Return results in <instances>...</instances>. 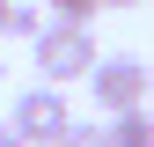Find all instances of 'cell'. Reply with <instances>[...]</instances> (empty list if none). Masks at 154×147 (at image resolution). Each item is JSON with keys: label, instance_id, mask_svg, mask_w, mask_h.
Instances as JSON below:
<instances>
[{"label": "cell", "instance_id": "7a4b0ae2", "mask_svg": "<svg viewBox=\"0 0 154 147\" xmlns=\"http://www.w3.org/2000/svg\"><path fill=\"white\" fill-rule=\"evenodd\" d=\"M8 125H15V140H22V147H59L66 125H73V103H66V88L29 81L22 96H15V110H8Z\"/></svg>", "mask_w": 154, "mask_h": 147}, {"label": "cell", "instance_id": "9c48e42d", "mask_svg": "<svg viewBox=\"0 0 154 147\" xmlns=\"http://www.w3.org/2000/svg\"><path fill=\"white\" fill-rule=\"evenodd\" d=\"M8 8H15V0H0V37H8Z\"/></svg>", "mask_w": 154, "mask_h": 147}, {"label": "cell", "instance_id": "3957f363", "mask_svg": "<svg viewBox=\"0 0 154 147\" xmlns=\"http://www.w3.org/2000/svg\"><path fill=\"white\" fill-rule=\"evenodd\" d=\"M147 88H154V66H140V52H110V59L88 74V96H95V110H110V118L147 110Z\"/></svg>", "mask_w": 154, "mask_h": 147}, {"label": "cell", "instance_id": "ba28073f", "mask_svg": "<svg viewBox=\"0 0 154 147\" xmlns=\"http://www.w3.org/2000/svg\"><path fill=\"white\" fill-rule=\"evenodd\" d=\"M0 147H22V140H15V125H0Z\"/></svg>", "mask_w": 154, "mask_h": 147}, {"label": "cell", "instance_id": "8fae6325", "mask_svg": "<svg viewBox=\"0 0 154 147\" xmlns=\"http://www.w3.org/2000/svg\"><path fill=\"white\" fill-rule=\"evenodd\" d=\"M0 81H8V66H0Z\"/></svg>", "mask_w": 154, "mask_h": 147}, {"label": "cell", "instance_id": "30bf717a", "mask_svg": "<svg viewBox=\"0 0 154 147\" xmlns=\"http://www.w3.org/2000/svg\"><path fill=\"white\" fill-rule=\"evenodd\" d=\"M103 8H140V0H103Z\"/></svg>", "mask_w": 154, "mask_h": 147}, {"label": "cell", "instance_id": "52a82bcc", "mask_svg": "<svg viewBox=\"0 0 154 147\" xmlns=\"http://www.w3.org/2000/svg\"><path fill=\"white\" fill-rule=\"evenodd\" d=\"M59 147H110V125H81V118H73Z\"/></svg>", "mask_w": 154, "mask_h": 147}, {"label": "cell", "instance_id": "277c9868", "mask_svg": "<svg viewBox=\"0 0 154 147\" xmlns=\"http://www.w3.org/2000/svg\"><path fill=\"white\" fill-rule=\"evenodd\" d=\"M110 147H154V110H125V118H110Z\"/></svg>", "mask_w": 154, "mask_h": 147}, {"label": "cell", "instance_id": "5b68a950", "mask_svg": "<svg viewBox=\"0 0 154 147\" xmlns=\"http://www.w3.org/2000/svg\"><path fill=\"white\" fill-rule=\"evenodd\" d=\"M95 8H103V0H51V22H66V30H88V22H95Z\"/></svg>", "mask_w": 154, "mask_h": 147}, {"label": "cell", "instance_id": "6da1fadb", "mask_svg": "<svg viewBox=\"0 0 154 147\" xmlns=\"http://www.w3.org/2000/svg\"><path fill=\"white\" fill-rule=\"evenodd\" d=\"M37 74H44V88H66V81H88L95 66H103V52H95L88 30H66V22H44V37L29 44Z\"/></svg>", "mask_w": 154, "mask_h": 147}, {"label": "cell", "instance_id": "8992f818", "mask_svg": "<svg viewBox=\"0 0 154 147\" xmlns=\"http://www.w3.org/2000/svg\"><path fill=\"white\" fill-rule=\"evenodd\" d=\"M8 37H29V44H37V37H44V15H37L29 0H15V8H8Z\"/></svg>", "mask_w": 154, "mask_h": 147}]
</instances>
